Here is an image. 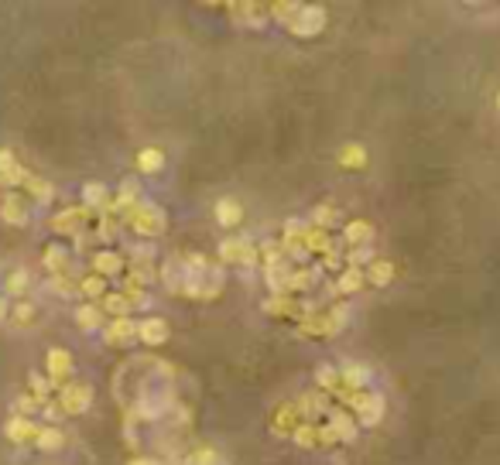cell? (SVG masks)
<instances>
[{"mask_svg":"<svg viewBox=\"0 0 500 465\" xmlns=\"http://www.w3.org/2000/svg\"><path fill=\"white\" fill-rule=\"evenodd\" d=\"M76 325H79L82 332H96V329H103L106 325V315L100 305H93V301H86L76 308Z\"/></svg>","mask_w":500,"mask_h":465,"instance_id":"cell-18","label":"cell"},{"mask_svg":"<svg viewBox=\"0 0 500 465\" xmlns=\"http://www.w3.org/2000/svg\"><path fill=\"white\" fill-rule=\"evenodd\" d=\"M240 219H243V209H240L237 199H219V202H216V223H219V226L230 230V226H237Z\"/></svg>","mask_w":500,"mask_h":465,"instance_id":"cell-24","label":"cell"},{"mask_svg":"<svg viewBox=\"0 0 500 465\" xmlns=\"http://www.w3.org/2000/svg\"><path fill=\"white\" fill-rule=\"evenodd\" d=\"M45 362H49V384L62 390L69 384V376H72V356L65 349H52Z\"/></svg>","mask_w":500,"mask_h":465,"instance_id":"cell-10","label":"cell"},{"mask_svg":"<svg viewBox=\"0 0 500 465\" xmlns=\"http://www.w3.org/2000/svg\"><path fill=\"white\" fill-rule=\"evenodd\" d=\"M322 263H319V267H322V270H340V263H342V254L340 250H336V247H329V250H326V254H322Z\"/></svg>","mask_w":500,"mask_h":465,"instance_id":"cell-45","label":"cell"},{"mask_svg":"<svg viewBox=\"0 0 500 465\" xmlns=\"http://www.w3.org/2000/svg\"><path fill=\"white\" fill-rule=\"evenodd\" d=\"M103 339L106 346H127L137 339V322L134 318H110L103 325Z\"/></svg>","mask_w":500,"mask_h":465,"instance_id":"cell-11","label":"cell"},{"mask_svg":"<svg viewBox=\"0 0 500 465\" xmlns=\"http://www.w3.org/2000/svg\"><path fill=\"white\" fill-rule=\"evenodd\" d=\"M291 438L298 441L302 448H319V435H316V424H298Z\"/></svg>","mask_w":500,"mask_h":465,"instance_id":"cell-41","label":"cell"},{"mask_svg":"<svg viewBox=\"0 0 500 465\" xmlns=\"http://www.w3.org/2000/svg\"><path fill=\"white\" fill-rule=\"evenodd\" d=\"M264 308L271 311V315H285V318H295V322H305L309 315H312V301H305V298H295V294H274Z\"/></svg>","mask_w":500,"mask_h":465,"instance_id":"cell-6","label":"cell"},{"mask_svg":"<svg viewBox=\"0 0 500 465\" xmlns=\"http://www.w3.org/2000/svg\"><path fill=\"white\" fill-rule=\"evenodd\" d=\"M4 318H7V301L0 298V322H4Z\"/></svg>","mask_w":500,"mask_h":465,"instance_id":"cell-50","label":"cell"},{"mask_svg":"<svg viewBox=\"0 0 500 465\" xmlns=\"http://www.w3.org/2000/svg\"><path fill=\"white\" fill-rule=\"evenodd\" d=\"M93 219V209L76 206V209H65L52 219V230L55 232H69V236H82V223Z\"/></svg>","mask_w":500,"mask_h":465,"instance_id":"cell-9","label":"cell"},{"mask_svg":"<svg viewBox=\"0 0 500 465\" xmlns=\"http://www.w3.org/2000/svg\"><path fill=\"white\" fill-rule=\"evenodd\" d=\"M34 445L41 448V452H58L62 445H65V435L58 431V428H38V438Z\"/></svg>","mask_w":500,"mask_h":465,"instance_id":"cell-33","label":"cell"},{"mask_svg":"<svg viewBox=\"0 0 500 465\" xmlns=\"http://www.w3.org/2000/svg\"><path fill=\"white\" fill-rule=\"evenodd\" d=\"M226 14H230V21L240 27L267 25V4H250V0H243V4H226Z\"/></svg>","mask_w":500,"mask_h":465,"instance_id":"cell-7","label":"cell"},{"mask_svg":"<svg viewBox=\"0 0 500 465\" xmlns=\"http://www.w3.org/2000/svg\"><path fill=\"white\" fill-rule=\"evenodd\" d=\"M4 435H7V441H14V445H31V441L38 438V424H34L31 417L14 414V417L4 424Z\"/></svg>","mask_w":500,"mask_h":465,"instance_id":"cell-13","label":"cell"},{"mask_svg":"<svg viewBox=\"0 0 500 465\" xmlns=\"http://www.w3.org/2000/svg\"><path fill=\"white\" fill-rule=\"evenodd\" d=\"M134 232H141V236H158L165 232V212H161L155 202H134L131 209H124V216H120Z\"/></svg>","mask_w":500,"mask_h":465,"instance_id":"cell-2","label":"cell"},{"mask_svg":"<svg viewBox=\"0 0 500 465\" xmlns=\"http://www.w3.org/2000/svg\"><path fill=\"white\" fill-rule=\"evenodd\" d=\"M370 260H373V250H370V243H367V247H353V250L346 254V263H350V267H357V270L370 267Z\"/></svg>","mask_w":500,"mask_h":465,"instance_id":"cell-40","label":"cell"},{"mask_svg":"<svg viewBox=\"0 0 500 465\" xmlns=\"http://www.w3.org/2000/svg\"><path fill=\"white\" fill-rule=\"evenodd\" d=\"M11 325H14V329H27V325H34V305L18 301V305L11 308Z\"/></svg>","mask_w":500,"mask_h":465,"instance_id":"cell-36","label":"cell"},{"mask_svg":"<svg viewBox=\"0 0 500 465\" xmlns=\"http://www.w3.org/2000/svg\"><path fill=\"white\" fill-rule=\"evenodd\" d=\"M340 164L342 168H364L367 164V151L360 144H346V148H340Z\"/></svg>","mask_w":500,"mask_h":465,"instance_id":"cell-35","label":"cell"},{"mask_svg":"<svg viewBox=\"0 0 500 465\" xmlns=\"http://www.w3.org/2000/svg\"><path fill=\"white\" fill-rule=\"evenodd\" d=\"M340 384H342V390H367L370 369L360 366V362H346L340 369Z\"/></svg>","mask_w":500,"mask_h":465,"instance_id":"cell-19","label":"cell"},{"mask_svg":"<svg viewBox=\"0 0 500 465\" xmlns=\"http://www.w3.org/2000/svg\"><path fill=\"white\" fill-rule=\"evenodd\" d=\"M31 390H34V397H38V400L45 404V393L52 390V384H49L45 376H38V373H31Z\"/></svg>","mask_w":500,"mask_h":465,"instance_id":"cell-47","label":"cell"},{"mask_svg":"<svg viewBox=\"0 0 500 465\" xmlns=\"http://www.w3.org/2000/svg\"><path fill=\"white\" fill-rule=\"evenodd\" d=\"M316 284H319V267H295L288 294H302V291H309V287H316Z\"/></svg>","mask_w":500,"mask_h":465,"instance_id":"cell-28","label":"cell"},{"mask_svg":"<svg viewBox=\"0 0 500 465\" xmlns=\"http://www.w3.org/2000/svg\"><path fill=\"white\" fill-rule=\"evenodd\" d=\"M188 465H219V455L212 452V448H195L188 459H185Z\"/></svg>","mask_w":500,"mask_h":465,"instance_id":"cell-43","label":"cell"},{"mask_svg":"<svg viewBox=\"0 0 500 465\" xmlns=\"http://www.w3.org/2000/svg\"><path fill=\"white\" fill-rule=\"evenodd\" d=\"M127 465H161L158 459H148V455H137V459H131Z\"/></svg>","mask_w":500,"mask_h":465,"instance_id":"cell-49","label":"cell"},{"mask_svg":"<svg viewBox=\"0 0 500 465\" xmlns=\"http://www.w3.org/2000/svg\"><path fill=\"white\" fill-rule=\"evenodd\" d=\"M14 164H18V161H14V151H7V148H0V175H4V171H11Z\"/></svg>","mask_w":500,"mask_h":465,"instance_id":"cell-48","label":"cell"},{"mask_svg":"<svg viewBox=\"0 0 500 465\" xmlns=\"http://www.w3.org/2000/svg\"><path fill=\"white\" fill-rule=\"evenodd\" d=\"M316 380H319V387H322V393H340L342 384H340V369H333V366H319L316 369Z\"/></svg>","mask_w":500,"mask_h":465,"instance_id":"cell-32","label":"cell"},{"mask_svg":"<svg viewBox=\"0 0 500 465\" xmlns=\"http://www.w3.org/2000/svg\"><path fill=\"white\" fill-rule=\"evenodd\" d=\"M0 216H4V223H11V226H25L27 223V209L18 195H7V199L0 202Z\"/></svg>","mask_w":500,"mask_h":465,"instance_id":"cell-23","label":"cell"},{"mask_svg":"<svg viewBox=\"0 0 500 465\" xmlns=\"http://www.w3.org/2000/svg\"><path fill=\"white\" fill-rule=\"evenodd\" d=\"M326 417H329L326 424L333 428V435H336L340 441H353V438H357V421L350 417V411H346V407H336V404H333Z\"/></svg>","mask_w":500,"mask_h":465,"instance_id":"cell-14","label":"cell"},{"mask_svg":"<svg viewBox=\"0 0 500 465\" xmlns=\"http://www.w3.org/2000/svg\"><path fill=\"white\" fill-rule=\"evenodd\" d=\"M291 274H295V263H291V260H278V263L264 267L267 287H271L274 294H288L291 291Z\"/></svg>","mask_w":500,"mask_h":465,"instance_id":"cell-12","label":"cell"},{"mask_svg":"<svg viewBox=\"0 0 500 465\" xmlns=\"http://www.w3.org/2000/svg\"><path fill=\"white\" fill-rule=\"evenodd\" d=\"M302 243H305L309 257H322L329 247H336V240L326 230H319V226H302Z\"/></svg>","mask_w":500,"mask_h":465,"instance_id":"cell-15","label":"cell"},{"mask_svg":"<svg viewBox=\"0 0 500 465\" xmlns=\"http://www.w3.org/2000/svg\"><path fill=\"white\" fill-rule=\"evenodd\" d=\"M364 284H367V274L357 270V267H346L340 274V281H336V294H353V291H360Z\"/></svg>","mask_w":500,"mask_h":465,"instance_id":"cell-29","label":"cell"},{"mask_svg":"<svg viewBox=\"0 0 500 465\" xmlns=\"http://www.w3.org/2000/svg\"><path fill=\"white\" fill-rule=\"evenodd\" d=\"M161 281L172 294H185V260H168L161 267Z\"/></svg>","mask_w":500,"mask_h":465,"instance_id":"cell-20","label":"cell"},{"mask_svg":"<svg viewBox=\"0 0 500 465\" xmlns=\"http://www.w3.org/2000/svg\"><path fill=\"white\" fill-rule=\"evenodd\" d=\"M298 424H305V421H302V411H298L295 400L285 404V407H278V414H274V435H288L291 438Z\"/></svg>","mask_w":500,"mask_h":465,"instance_id":"cell-17","label":"cell"},{"mask_svg":"<svg viewBox=\"0 0 500 465\" xmlns=\"http://www.w3.org/2000/svg\"><path fill=\"white\" fill-rule=\"evenodd\" d=\"M223 291V267L206 257L185 260V298H216Z\"/></svg>","mask_w":500,"mask_h":465,"instance_id":"cell-1","label":"cell"},{"mask_svg":"<svg viewBox=\"0 0 500 465\" xmlns=\"http://www.w3.org/2000/svg\"><path fill=\"white\" fill-rule=\"evenodd\" d=\"M285 27H288L291 34H298V38H312V34H319L326 27V7H319V4H298V11L291 14V21Z\"/></svg>","mask_w":500,"mask_h":465,"instance_id":"cell-4","label":"cell"},{"mask_svg":"<svg viewBox=\"0 0 500 465\" xmlns=\"http://www.w3.org/2000/svg\"><path fill=\"white\" fill-rule=\"evenodd\" d=\"M38 407H41V400H38L34 393H25V397H18V414H21V417H31V414L38 411Z\"/></svg>","mask_w":500,"mask_h":465,"instance_id":"cell-44","label":"cell"},{"mask_svg":"<svg viewBox=\"0 0 500 465\" xmlns=\"http://www.w3.org/2000/svg\"><path fill=\"white\" fill-rule=\"evenodd\" d=\"M161 164H165V155H161L158 148H144V151L137 155V168H141V171H148V175H151V171H158Z\"/></svg>","mask_w":500,"mask_h":465,"instance_id":"cell-37","label":"cell"},{"mask_svg":"<svg viewBox=\"0 0 500 465\" xmlns=\"http://www.w3.org/2000/svg\"><path fill=\"white\" fill-rule=\"evenodd\" d=\"M49 287H52L58 298H72V294H79V281H72L69 274H55L52 281H49Z\"/></svg>","mask_w":500,"mask_h":465,"instance_id":"cell-38","label":"cell"},{"mask_svg":"<svg viewBox=\"0 0 500 465\" xmlns=\"http://www.w3.org/2000/svg\"><path fill=\"white\" fill-rule=\"evenodd\" d=\"M41 263L55 274H65L69 270V254H65V247H58V243H52V247H45V254H41Z\"/></svg>","mask_w":500,"mask_h":465,"instance_id":"cell-27","label":"cell"},{"mask_svg":"<svg viewBox=\"0 0 500 465\" xmlns=\"http://www.w3.org/2000/svg\"><path fill=\"white\" fill-rule=\"evenodd\" d=\"M25 178H27V171L21 168V164H14L11 171H4V175H0V181H4V185H25Z\"/></svg>","mask_w":500,"mask_h":465,"instance_id":"cell-46","label":"cell"},{"mask_svg":"<svg viewBox=\"0 0 500 465\" xmlns=\"http://www.w3.org/2000/svg\"><path fill=\"white\" fill-rule=\"evenodd\" d=\"M364 274H367V281L373 287H387L395 281V263L391 260H370V267Z\"/></svg>","mask_w":500,"mask_h":465,"instance_id":"cell-22","label":"cell"},{"mask_svg":"<svg viewBox=\"0 0 500 465\" xmlns=\"http://www.w3.org/2000/svg\"><path fill=\"white\" fill-rule=\"evenodd\" d=\"M124 270V257L120 254H113V250H100V254H93V274H100V277H113V274H120Z\"/></svg>","mask_w":500,"mask_h":465,"instance_id":"cell-21","label":"cell"},{"mask_svg":"<svg viewBox=\"0 0 500 465\" xmlns=\"http://www.w3.org/2000/svg\"><path fill=\"white\" fill-rule=\"evenodd\" d=\"M25 188L38 199V202H49V199H52V185H49L45 178H38V175H31V171H27V178H25Z\"/></svg>","mask_w":500,"mask_h":465,"instance_id":"cell-39","label":"cell"},{"mask_svg":"<svg viewBox=\"0 0 500 465\" xmlns=\"http://www.w3.org/2000/svg\"><path fill=\"white\" fill-rule=\"evenodd\" d=\"M312 226H319V230H333V226H340V212L333 206H316L312 209Z\"/></svg>","mask_w":500,"mask_h":465,"instance_id":"cell-34","label":"cell"},{"mask_svg":"<svg viewBox=\"0 0 500 465\" xmlns=\"http://www.w3.org/2000/svg\"><path fill=\"white\" fill-rule=\"evenodd\" d=\"M82 199H86V209H100L103 212L110 206V195H106V188L100 181H89L86 188H82Z\"/></svg>","mask_w":500,"mask_h":465,"instance_id":"cell-31","label":"cell"},{"mask_svg":"<svg viewBox=\"0 0 500 465\" xmlns=\"http://www.w3.org/2000/svg\"><path fill=\"white\" fill-rule=\"evenodd\" d=\"M79 294H86L93 305H96V301H103V294H106V277H100V274H89V277H82V281H79Z\"/></svg>","mask_w":500,"mask_h":465,"instance_id":"cell-30","label":"cell"},{"mask_svg":"<svg viewBox=\"0 0 500 465\" xmlns=\"http://www.w3.org/2000/svg\"><path fill=\"white\" fill-rule=\"evenodd\" d=\"M137 339H141L144 346H165V342H168V322H161V318H144V322L137 325Z\"/></svg>","mask_w":500,"mask_h":465,"instance_id":"cell-16","label":"cell"},{"mask_svg":"<svg viewBox=\"0 0 500 465\" xmlns=\"http://www.w3.org/2000/svg\"><path fill=\"white\" fill-rule=\"evenodd\" d=\"M62 414H86L89 411V404H93V387L89 384H65V387L58 390V400H55Z\"/></svg>","mask_w":500,"mask_h":465,"instance_id":"cell-5","label":"cell"},{"mask_svg":"<svg viewBox=\"0 0 500 465\" xmlns=\"http://www.w3.org/2000/svg\"><path fill=\"white\" fill-rule=\"evenodd\" d=\"M497 110H500V96H497Z\"/></svg>","mask_w":500,"mask_h":465,"instance_id":"cell-51","label":"cell"},{"mask_svg":"<svg viewBox=\"0 0 500 465\" xmlns=\"http://www.w3.org/2000/svg\"><path fill=\"white\" fill-rule=\"evenodd\" d=\"M342 236H346V243H353V247H367L370 236H373V226H370L367 219H353V223L342 226Z\"/></svg>","mask_w":500,"mask_h":465,"instance_id":"cell-26","label":"cell"},{"mask_svg":"<svg viewBox=\"0 0 500 465\" xmlns=\"http://www.w3.org/2000/svg\"><path fill=\"white\" fill-rule=\"evenodd\" d=\"M100 308H103V315H110V318H127V315H131V301H127L120 291H106Z\"/></svg>","mask_w":500,"mask_h":465,"instance_id":"cell-25","label":"cell"},{"mask_svg":"<svg viewBox=\"0 0 500 465\" xmlns=\"http://www.w3.org/2000/svg\"><path fill=\"white\" fill-rule=\"evenodd\" d=\"M346 322H350V308L336 305L329 311H312L305 322H298V332L302 336H336Z\"/></svg>","mask_w":500,"mask_h":465,"instance_id":"cell-3","label":"cell"},{"mask_svg":"<svg viewBox=\"0 0 500 465\" xmlns=\"http://www.w3.org/2000/svg\"><path fill=\"white\" fill-rule=\"evenodd\" d=\"M31 284V277H27V270H14V274H11V277H7V294H11V298H21V294H25V287Z\"/></svg>","mask_w":500,"mask_h":465,"instance_id":"cell-42","label":"cell"},{"mask_svg":"<svg viewBox=\"0 0 500 465\" xmlns=\"http://www.w3.org/2000/svg\"><path fill=\"white\" fill-rule=\"evenodd\" d=\"M219 257L226 260V263H240V267H254V263H261V254H257V247L250 243V240H226L223 247H219Z\"/></svg>","mask_w":500,"mask_h":465,"instance_id":"cell-8","label":"cell"}]
</instances>
